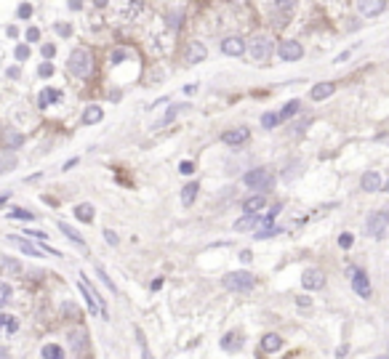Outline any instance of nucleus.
<instances>
[{
  "label": "nucleus",
  "mask_w": 389,
  "mask_h": 359,
  "mask_svg": "<svg viewBox=\"0 0 389 359\" xmlns=\"http://www.w3.org/2000/svg\"><path fill=\"white\" fill-rule=\"evenodd\" d=\"M67 69L75 75V78L86 80V78H91V72H94V59H91V53L86 48H75L67 59Z\"/></svg>",
  "instance_id": "1"
},
{
  "label": "nucleus",
  "mask_w": 389,
  "mask_h": 359,
  "mask_svg": "<svg viewBox=\"0 0 389 359\" xmlns=\"http://www.w3.org/2000/svg\"><path fill=\"white\" fill-rule=\"evenodd\" d=\"M221 282H224L227 290H235V293H248L256 288V277L251 271H229V274H224Z\"/></svg>",
  "instance_id": "2"
},
{
  "label": "nucleus",
  "mask_w": 389,
  "mask_h": 359,
  "mask_svg": "<svg viewBox=\"0 0 389 359\" xmlns=\"http://www.w3.org/2000/svg\"><path fill=\"white\" fill-rule=\"evenodd\" d=\"M243 184L258 189V192H267V189L275 186V176H272V171H267V168H253V171H248L243 176Z\"/></svg>",
  "instance_id": "3"
},
{
  "label": "nucleus",
  "mask_w": 389,
  "mask_h": 359,
  "mask_svg": "<svg viewBox=\"0 0 389 359\" xmlns=\"http://www.w3.org/2000/svg\"><path fill=\"white\" fill-rule=\"evenodd\" d=\"M248 51H251V56L256 61L267 64V61H270V56H272V40H270V37H264V35H256L251 40V45H248Z\"/></svg>",
  "instance_id": "4"
},
{
  "label": "nucleus",
  "mask_w": 389,
  "mask_h": 359,
  "mask_svg": "<svg viewBox=\"0 0 389 359\" xmlns=\"http://www.w3.org/2000/svg\"><path fill=\"white\" fill-rule=\"evenodd\" d=\"M386 226H389V216H386L384 210H378V213H370V216H368V221H365V232L370 234V237L381 240L384 234H386Z\"/></svg>",
  "instance_id": "5"
},
{
  "label": "nucleus",
  "mask_w": 389,
  "mask_h": 359,
  "mask_svg": "<svg viewBox=\"0 0 389 359\" xmlns=\"http://www.w3.org/2000/svg\"><path fill=\"white\" fill-rule=\"evenodd\" d=\"M277 56H280L283 61H299L304 56V45L296 43V40H283L277 45Z\"/></svg>",
  "instance_id": "6"
},
{
  "label": "nucleus",
  "mask_w": 389,
  "mask_h": 359,
  "mask_svg": "<svg viewBox=\"0 0 389 359\" xmlns=\"http://www.w3.org/2000/svg\"><path fill=\"white\" fill-rule=\"evenodd\" d=\"M352 290H355L360 298H365V301L370 298V293H373V290H370V279H368V274L363 269L352 271Z\"/></svg>",
  "instance_id": "7"
},
{
  "label": "nucleus",
  "mask_w": 389,
  "mask_h": 359,
  "mask_svg": "<svg viewBox=\"0 0 389 359\" xmlns=\"http://www.w3.org/2000/svg\"><path fill=\"white\" fill-rule=\"evenodd\" d=\"M301 285L307 288V290H320L322 285H326V274H322L320 269H304L301 274Z\"/></svg>",
  "instance_id": "8"
},
{
  "label": "nucleus",
  "mask_w": 389,
  "mask_h": 359,
  "mask_svg": "<svg viewBox=\"0 0 389 359\" xmlns=\"http://www.w3.org/2000/svg\"><path fill=\"white\" fill-rule=\"evenodd\" d=\"M355 6H357V11L363 14V16H378V14H384V8H386V0H355Z\"/></svg>",
  "instance_id": "9"
},
{
  "label": "nucleus",
  "mask_w": 389,
  "mask_h": 359,
  "mask_svg": "<svg viewBox=\"0 0 389 359\" xmlns=\"http://www.w3.org/2000/svg\"><path fill=\"white\" fill-rule=\"evenodd\" d=\"M360 186H363V192H381V186H384V178L381 173H376V171H368L363 176V181H360Z\"/></svg>",
  "instance_id": "10"
},
{
  "label": "nucleus",
  "mask_w": 389,
  "mask_h": 359,
  "mask_svg": "<svg viewBox=\"0 0 389 359\" xmlns=\"http://www.w3.org/2000/svg\"><path fill=\"white\" fill-rule=\"evenodd\" d=\"M221 141L229 147H240L243 141H248V128H232V130H224L221 133Z\"/></svg>",
  "instance_id": "11"
},
{
  "label": "nucleus",
  "mask_w": 389,
  "mask_h": 359,
  "mask_svg": "<svg viewBox=\"0 0 389 359\" xmlns=\"http://www.w3.org/2000/svg\"><path fill=\"white\" fill-rule=\"evenodd\" d=\"M221 51L227 56H243L245 53V40L243 37H227L224 43H221Z\"/></svg>",
  "instance_id": "12"
},
{
  "label": "nucleus",
  "mask_w": 389,
  "mask_h": 359,
  "mask_svg": "<svg viewBox=\"0 0 389 359\" xmlns=\"http://www.w3.org/2000/svg\"><path fill=\"white\" fill-rule=\"evenodd\" d=\"M208 56V51H206V45L203 43H189V48H187V53H184V61L187 64H198V61H203Z\"/></svg>",
  "instance_id": "13"
},
{
  "label": "nucleus",
  "mask_w": 389,
  "mask_h": 359,
  "mask_svg": "<svg viewBox=\"0 0 389 359\" xmlns=\"http://www.w3.org/2000/svg\"><path fill=\"white\" fill-rule=\"evenodd\" d=\"M221 348H224V351H240V348H243V335H240L237 330L227 333L221 338Z\"/></svg>",
  "instance_id": "14"
},
{
  "label": "nucleus",
  "mask_w": 389,
  "mask_h": 359,
  "mask_svg": "<svg viewBox=\"0 0 389 359\" xmlns=\"http://www.w3.org/2000/svg\"><path fill=\"white\" fill-rule=\"evenodd\" d=\"M267 207V197L258 192V194H253V197H248V200L243 202V210L245 213H262Z\"/></svg>",
  "instance_id": "15"
},
{
  "label": "nucleus",
  "mask_w": 389,
  "mask_h": 359,
  "mask_svg": "<svg viewBox=\"0 0 389 359\" xmlns=\"http://www.w3.org/2000/svg\"><path fill=\"white\" fill-rule=\"evenodd\" d=\"M262 348L267 354H275V351H280L283 348V338L277 335V333H267L264 338H262Z\"/></svg>",
  "instance_id": "16"
},
{
  "label": "nucleus",
  "mask_w": 389,
  "mask_h": 359,
  "mask_svg": "<svg viewBox=\"0 0 389 359\" xmlns=\"http://www.w3.org/2000/svg\"><path fill=\"white\" fill-rule=\"evenodd\" d=\"M19 330V319L11 314H0V335H11Z\"/></svg>",
  "instance_id": "17"
},
{
  "label": "nucleus",
  "mask_w": 389,
  "mask_h": 359,
  "mask_svg": "<svg viewBox=\"0 0 389 359\" xmlns=\"http://www.w3.org/2000/svg\"><path fill=\"white\" fill-rule=\"evenodd\" d=\"M333 91H336V86H333V83H317V86L312 88L309 96H312L314 101H322V99H328Z\"/></svg>",
  "instance_id": "18"
},
{
  "label": "nucleus",
  "mask_w": 389,
  "mask_h": 359,
  "mask_svg": "<svg viewBox=\"0 0 389 359\" xmlns=\"http://www.w3.org/2000/svg\"><path fill=\"white\" fill-rule=\"evenodd\" d=\"M258 219H262L258 213H245L243 219H237V221H235V232H248L251 226L258 224Z\"/></svg>",
  "instance_id": "19"
},
{
  "label": "nucleus",
  "mask_w": 389,
  "mask_h": 359,
  "mask_svg": "<svg viewBox=\"0 0 389 359\" xmlns=\"http://www.w3.org/2000/svg\"><path fill=\"white\" fill-rule=\"evenodd\" d=\"M88 338H86V333L83 330H75V333H70V343H72V348H75L78 354H86V348H88Z\"/></svg>",
  "instance_id": "20"
},
{
  "label": "nucleus",
  "mask_w": 389,
  "mask_h": 359,
  "mask_svg": "<svg viewBox=\"0 0 389 359\" xmlns=\"http://www.w3.org/2000/svg\"><path fill=\"white\" fill-rule=\"evenodd\" d=\"M275 234H283V229L280 226H272V224H262L256 229V234H253V240H270V237H275Z\"/></svg>",
  "instance_id": "21"
},
{
  "label": "nucleus",
  "mask_w": 389,
  "mask_h": 359,
  "mask_svg": "<svg viewBox=\"0 0 389 359\" xmlns=\"http://www.w3.org/2000/svg\"><path fill=\"white\" fill-rule=\"evenodd\" d=\"M94 205H88V202H83V205H78L75 207V219L78 221H83V224H91V221H94Z\"/></svg>",
  "instance_id": "22"
},
{
  "label": "nucleus",
  "mask_w": 389,
  "mask_h": 359,
  "mask_svg": "<svg viewBox=\"0 0 389 359\" xmlns=\"http://www.w3.org/2000/svg\"><path fill=\"white\" fill-rule=\"evenodd\" d=\"M101 117H104V112H101V107H96V104H91V107L83 112V122H86V125H94Z\"/></svg>",
  "instance_id": "23"
},
{
  "label": "nucleus",
  "mask_w": 389,
  "mask_h": 359,
  "mask_svg": "<svg viewBox=\"0 0 389 359\" xmlns=\"http://www.w3.org/2000/svg\"><path fill=\"white\" fill-rule=\"evenodd\" d=\"M299 109H301V101H299V99H293V101H288L280 112H277V120H291Z\"/></svg>",
  "instance_id": "24"
},
{
  "label": "nucleus",
  "mask_w": 389,
  "mask_h": 359,
  "mask_svg": "<svg viewBox=\"0 0 389 359\" xmlns=\"http://www.w3.org/2000/svg\"><path fill=\"white\" fill-rule=\"evenodd\" d=\"M11 242L16 245V248H19L22 253H24V256H35V258H38L40 256V250L38 248H32V245L30 242H27V240H22V237H16V234H14V237H11Z\"/></svg>",
  "instance_id": "25"
},
{
  "label": "nucleus",
  "mask_w": 389,
  "mask_h": 359,
  "mask_svg": "<svg viewBox=\"0 0 389 359\" xmlns=\"http://www.w3.org/2000/svg\"><path fill=\"white\" fill-rule=\"evenodd\" d=\"M61 96H59V91H51V88H45L43 93H40V99H38V107L40 109H48V104H53V101H59Z\"/></svg>",
  "instance_id": "26"
},
{
  "label": "nucleus",
  "mask_w": 389,
  "mask_h": 359,
  "mask_svg": "<svg viewBox=\"0 0 389 359\" xmlns=\"http://www.w3.org/2000/svg\"><path fill=\"white\" fill-rule=\"evenodd\" d=\"M198 192H200V186L194 184V181L187 184V186L181 189V202H184V205H192V202H194V197H198Z\"/></svg>",
  "instance_id": "27"
},
{
  "label": "nucleus",
  "mask_w": 389,
  "mask_h": 359,
  "mask_svg": "<svg viewBox=\"0 0 389 359\" xmlns=\"http://www.w3.org/2000/svg\"><path fill=\"white\" fill-rule=\"evenodd\" d=\"M40 359H64V351H61L56 343H48V346H43Z\"/></svg>",
  "instance_id": "28"
},
{
  "label": "nucleus",
  "mask_w": 389,
  "mask_h": 359,
  "mask_svg": "<svg viewBox=\"0 0 389 359\" xmlns=\"http://www.w3.org/2000/svg\"><path fill=\"white\" fill-rule=\"evenodd\" d=\"M59 229H61V234H64V237H70L72 242H78V245H83V242H86V240H83V237H80V234L75 232V229H72V226H67V224H64V221L59 224Z\"/></svg>",
  "instance_id": "29"
},
{
  "label": "nucleus",
  "mask_w": 389,
  "mask_h": 359,
  "mask_svg": "<svg viewBox=\"0 0 389 359\" xmlns=\"http://www.w3.org/2000/svg\"><path fill=\"white\" fill-rule=\"evenodd\" d=\"M14 168H16V157L14 155H3V157H0V173H8V171H14Z\"/></svg>",
  "instance_id": "30"
},
{
  "label": "nucleus",
  "mask_w": 389,
  "mask_h": 359,
  "mask_svg": "<svg viewBox=\"0 0 389 359\" xmlns=\"http://www.w3.org/2000/svg\"><path fill=\"white\" fill-rule=\"evenodd\" d=\"M277 122H280V120H277L275 112H264V115H262V128H267V130H272Z\"/></svg>",
  "instance_id": "31"
},
{
  "label": "nucleus",
  "mask_w": 389,
  "mask_h": 359,
  "mask_svg": "<svg viewBox=\"0 0 389 359\" xmlns=\"http://www.w3.org/2000/svg\"><path fill=\"white\" fill-rule=\"evenodd\" d=\"M11 296H14L11 285H8V282H0V306H6L8 301H11Z\"/></svg>",
  "instance_id": "32"
},
{
  "label": "nucleus",
  "mask_w": 389,
  "mask_h": 359,
  "mask_svg": "<svg viewBox=\"0 0 389 359\" xmlns=\"http://www.w3.org/2000/svg\"><path fill=\"white\" fill-rule=\"evenodd\" d=\"M8 219H19V221H32V219H35V213H30V210H22V207H16V210H11V213H8Z\"/></svg>",
  "instance_id": "33"
},
{
  "label": "nucleus",
  "mask_w": 389,
  "mask_h": 359,
  "mask_svg": "<svg viewBox=\"0 0 389 359\" xmlns=\"http://www.w3.org/2000/svg\"><path fill=\"white\" fill-rule=\"evenodd\" d=\"M187 107H189V104H176V107H173V109H168V115H165V117L160 120V125H165V122H171V120H173L176 115H179V112H181V109H187Z\"/></svg>",
  "instance_id": "34"
},
{
  "label": "nucleus",
  "mask_w": 389,
  "mask_h": 359,
  "mask_svg": "<svg viewBox=\"0 0 389 359\" xmlns=\"http://www.w3.org/2000/svg\"><path fill=\"white\" fill-rule=\"evenodd\" d=\"M16 59H19V61H27V59H30V45H24V43H19V45H16Z\"/></svg>",
  "instance_id": "35"
},
{
  "label": "nucleus",
  "mask_w": 389,
  "mask_h": 359,
  "mask_svg": "<svg viewBox=\"0 0 389 359\" xmlns=\"http://www.w3.org/2000/svg\"><path fill=\"white\" fill-rule=\"evenodd\" d=\"M19 144H22V136H19V133H8V136H6V147H8V149H16Z\"/></svg>",
  "instance_id": "36"
},
{
  "label": "nucleus",
  "mask_w": 389,
  "mask_h": 359,
  "mask_svg": "<svg viewBox=\"0 0 389 359\" xmlns=\"http://www.w3.org/2000/svg\"><path fill=\"white\" fill-rule=\"evenodd\" d=\"M96 274H99V277H101V282H104V285H107L109 290H112V293H115V282H112V279H109V277H107V271H104V269H101V266H96Z\"/></svg>",
  "instance_id": "37"
},
{
  "label": "nucleus",
  "mask_w": 389,
  "mask_h": 359,
  "mask_svg": "<svg viewBox=\"0 0 389 359\" xmlns=\"http://www.w3.org/2000/svg\"><path fill=\"white\" fill-rule=\"evenodd\" d=\"M352 242H355V237H352L349 232H344V234L339 237V245H341V248H352Z\"/></svg>",
  "instance_id": "38"
},
{
  "label": "nucleus",
  "mask_w": 389,
  "mask_h": 359,
  "mask_svg": "<svg viewBox=\"0 0 389 359\" xmlns=\"http://www.w3.org/2000/svg\"><path fill=\"white\" fill-rule=\"evenodd\" d=\"M179 173H184V176H189V173H194V165L189 163V160H184V163L179 165Z\"/></svg>",
  "instance_id": "39"
},
{
  "label": "nucleus",
  "mask_w": 389,
  "mask_h": 359,
  "mask_svg": "<svg viewBox=\"0 0 389 359\" xmlns=\"http://www.w3.org/2000/svg\"><path fill=\"white\" fill-rule=\"evenodd\" d=\"M30 16H32V6L30 3L19 6V19H30Z\"/></svg>",
  "instance_id": "40"
},
{
  "label": "nucleus",
  "mask_w": 389,
  "mask_h": 359,
  "mask_svg": "<svg viewBox=\"0 0 389 359\" xmlns=\"http://www.w3.org/2000/svg\"><path fill=\"white\" fill-rule=\"evenodd\" d=\"M38 37H40V30H38V27H30V30H27V40H30V43H35Z\"/></svg>",
  "instance_id": "41"
},
{
  "label": "nucleus",
  "mask_w": 389,
  "mask_h": 359,
  "mask_svg": "<svg viewBox=\"0 0 389 359\" xmlns=\"http://www.w3.org/2000/svg\"><path fill=\"white\" fill-rule=\"evenodd\" d=\"M53 53H56V45L45 43V45H43V56H45V59H51V56H53Z\"/></svg>",
  "instance_id": "42"
},
{
  "label": "nucleus",
  "mask_w": 389,
  "mask_h": 359,
  "mask_svg": "<svg viewBox=\"0 0 389 359\" xmlns=\"http://www.w3.org/2000/svg\"><path fill=\"white\" fill-rule=\"evenodd\" d=\"M38 72H40V78H51V75H53V67H51V64H43Z\"/></svg>",
  "instance_id": "43"
},
{
  "label": "nucleus",
  "mask_w": 389,
  "mask_h": 359,
  "mask_svg": "<svg viewBox=\"0 0 389 359\" xmlns=\"http://www.w3.org/2000/svg\"><path fill=\"white\" fill-rule=\"evenodd\" d=\"M296 6V0H277V8H285V11H291Z\"/></svg>",
  "instance_id": "44"
},
{
  "label": "nucleus",
  "mask_w": 389,
  "mask_h": 359,
  "mask_svg": "<svg viewBox=\"0 0 389 359\" xmlns=\"http://www.w3.org/2000/svg\"><path fill=\"white\" fill-rule=\"evenodd\" d=\"M104 240H107L109 245H117V234H115L112 229H107V232H104Z\"/></svg>",
  "instance_id": "45"
},
{
  "label": "nucleus",
  "mask_w": 389,
  "mask_h": 359,
  "mask_svg": "<svg viewBox=\"0 0 389 359\" xmlns=\"http://www.w3.org/2000/svg\"><path fill=\"white\" fill-rule=\"evenodd\" d=\"M171 27H176V30H179L181 27V14H176V16H171V22H168Z\"/></svg>",
  "instance_id": "46"
},
{
  "label": "nucleus",
  "mask_w": 389,
  "mask_h": 359,
  "mask_svg": "<svg viewBox=\"0 0 389 359\" xmlns=\"http://www.w3.org/2000/svg\"><path fill=\"white\" fill-rule=\"evenodd\" d=\"M251 258H253V253H251V250H243V253H240V261L251 263Z\"/></svg>",
  "instance_id": "47"
},
{
  "label": "nucleus",
  "mask_w": 389,
  "mask_h": 359,
  "mask_svg": "<svg viewBox=\"0 0 389 359\" xmlns=\"http://www.w3.org/2000/svg\"><path fill=\"white\" fill-rule=\"evenodd\" d=\"M3 266H8L11 271H19V263H16V261H11V258H8V261H3Z\"/></svg>",
  "instance_id": "48"
},
{
  "label": "nucleus",
  "mask_w": 389,
  "mask_h": 359,
  "mask_svg": "<svg viewBox=\"0 0 389 359\" xmlns=\"http://www.w3.org/2000/svg\"><path fill=\"white\" fill-rule=\"evenodd\" d=\"M70 8H72V11H80L83 3H80V0H70Z\"/></svg>",
  "instance_id": "49"
},
{
  "label": "nucleus",
  "mask_w": 389,
  "mask_h": 359,
  "mask_svg": "<svg viewBox=\"0 0 389 359\" xmlns=\"http://www.w3.org/2000/svg\"><path fill=\"white\" fill-rule=\"evenodd\" d=\"M24 234H32V237H38V240H45L48 234H43V232H24Z\"/></svg>",
  "instance_id": "50"
},
{
  "label": "nucleus",
  "mask_w": 389,
  "mask_h": 359,
  "mask_svg": "<svg viewBox=\"0 0 389 359\" xmlns=\"http://www.w3.org/2000/svg\"><path fill=\"white\" fill-rule=\"evenodd\" d=\"M142 348H144V359H152V354L147 351V346H144V341H142Z\"/></svg>",
  "instance_id": "51"
},
{
  "label": "nucleus",
  "mask_w": 389,
  "mask_h": 359,
  "mask_svg": "<svg viewBox=\"0 0 389 359\" xmlns=\"http://www.w3.org/2000/svg\"><path fill=\"white\" fill-rule=\"evenodd\" d=\"M94 3H96V6L101 8V6H107V0H94Z\"/></svg>",
  "instance_id": "52"
}]
</instances>
